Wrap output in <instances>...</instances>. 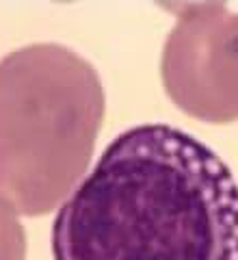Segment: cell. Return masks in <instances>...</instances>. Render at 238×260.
<instances>
[{
    "instance_id": "1",
    "label": "cell",
    "mask_w": 238,
    "mask_h": 260,
    "mask_svg": "<svg viewBox=\"0 0 238 260\" xmlns=\"http://www.w3.org/2000/svg\"><path fill=\"white\" fill-rule=\"evenodd\" d=\"M54 260H238V182L197 137L167 124L115 137L61 204Z\"/></svg>"
}]
</instances>
